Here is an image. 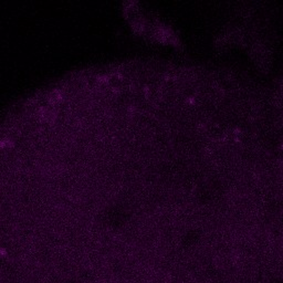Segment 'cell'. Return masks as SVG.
I'll return each mask as SVG.
<instances>
[{
    "label": "cell",
    "instance_id": "1",
    "mask_svg": "<svg viewBox=\"0 0 283 283\" xmlns=\"http://www.w3.org/2000/svg\"><path fill=\"white\" fill-rule=\"evenodd\" d=\"M251 53L256 63L261 66H267L270 61V52L267 47H264L261 43H254Z\"/></svg>",
    "mask_w": 283,
    "mask_h": 283
}]
</instances>
